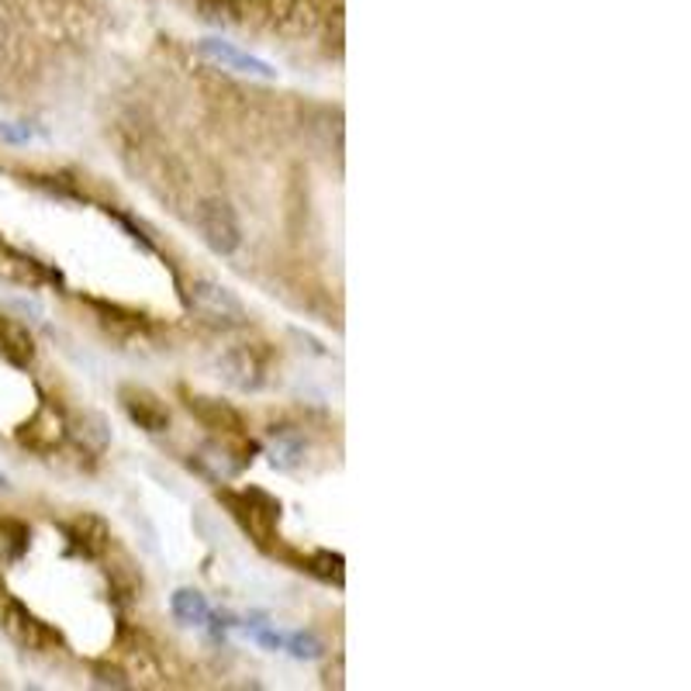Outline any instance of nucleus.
Listing matches in <instances>:
<instances>
[{
    "instance_id": "1",
    "label": "nucleus",
    "mask_w": 691,
    "mask_h": 691,
    "mask_svg": "<svg viewBox=\"0 0 691 691\" xmlns=\"http://www.w3.org/2000/svg\"><path fill=\"white\" fill-rule=\"evenodd\" d=\"M226 505L232 519L242 525V533L253 540L256 546H270L276 540V522H281V502L270 498L260 488H245V491H226Z\"/></svg>"
},
{
    "instance_id": "2",
    "label": "nucleus",
    "mask_w": 691,
    "mask_h": 691,
    "mask_svg": "<svg viewBox=\"0 0 691 691\" xmlns=\"http://www.w3.org/2000/svg\"><path fill=\"white\" fill-rule=\"evenodd\" d=\"M218 370L226 377L229 387L242 395H256L270 384V370H273V353L266 343H239L229 346L218 359Z\"/></svg>"
},
{
    "instance_id": "3",
    "label": "nucleus",
    "mask_w": 691,
    "mask_h": 691,
    "mask_svg": "<svg viewBox=\"0 0 691 691\" xmlns=\"http://www.w3.org/2000/svg\"><path fill=\"white\" fill-rule=\"evenodd\" d=\"M187 304H190V312L211 328H239L249 318L245 304L235 297V291H229L226 284H218V281H208V276L190 284Z\"/></svg>"
},
{
    "instance_id": "4",
    "label": "nucleus",
    "mask_w": 691,
    "mask_h": 691,
    "mask_svg": "<svg viewBox=\"0 0 691 691\" xmlns=\"http://www.w3.org/2000/svg\"><path fill=\"white\" fill-rule=\"evenodd\" d=\"M198 229H201L205 242L211 245V253H218V256H232L242 245L239 214L226 198H205L198 205Z\"/></svg>"
},
{
    "instance_id": "5",
    "label": "nucleus",
    "mask_w": 691,
    "mask_h": 691,
    "mask_svg": "<svg viewBox=\"0 0 691 691\" xmlns=\"http://www.w3.org/2000/svg\"><path fill=\"white\" fill-rule=\"evenodd\" d=\"M0 626L11 636V640L21 647V650H35V653H49L55 647H63V636L55 632L49 622H42L32 608L21 605V601H8L4 613H0Z\"/></svg>"
},
{
    "instance_id": "6",
    "label": "nucleus",
    "mask_w": 691,
    "mask_h": 691,
    "mask_svg": "<svg viewBox=\"0 0 691 691\" xmlns=\"http://www.w3.org/2000/svg\"><path fill=\"white\" fill-rule=\"evenodd\" d=\"M198 52L205 55L208 63H214L218 70H229V73H239V76H256V80H276V70L260 60V55L245 52L226 39H201L198 42Z\"/></svg>"
},
{
    "instance_id": "7",
    "label": "nucleus",
    "mask_w": 691,
    "mask_h": 691,
    "mask_svg": "<svg viewBox=\"0 0 691 691\" xmlns=\"http://www.w3.org/2000/svg\"><path fill=\"white\" fill-rule=\"evenodd\" d=\"M263 18L273 32L304 39L315 32L318 8H315V0H263Z\"/></svg>"
},
{
    "instance_id": "8",
    "label": "nucleus",
    "mask_w": 691,
    "mask_h": 691,
    "mask_svg": "<svg viewBox=\"0 0 691 691\" xmlns=\"http://www.w3.org/2000/svg\"><path fill=\"white\" fill-rule=\"evenodd\" d=\"M118 401H122L125 415H128V419H132L138 429H146V432H153V436H163L166 429H170V408H166L163 398L153 395L149 387H135V384H128V387H122V391H118Z\"/></svg>"
},
{
    "instance_id": "9",
    "label": "nucleus",
    "mask_w": 691,
    "mask_h": 691,
    "mask_svg": "<svg viewBox=\"0 0 691 691\" xmlns=\"http://www.w3.org/2000/svg\"><path fill=\"white\" fill-rule=\"evenodd\" d=\"M187 411L198 419L205 429L218 432L221 439H242L245 436V419L242 411L232 408L221 398H208V395H187Z\"/></svg>"
},
{
    "instance_id": "10",
    "label": "nucleus",
    "mask_w": 691,
    "mask_h": 691,
    "mask_svg": "<svg viewBox=\"0 0 691 691\" xmlns=\"http://www.w3.org/2000/svg\"><path fill=\"white\" fill-rule=\"evenodd\" d=\"M18 439L24 442L28 450H35V453H52L60 442L66 439V422H63V415L55 411L52 405H42L32 419H28L18 432Z\"/></svg>"
},
{
    "instance_id": "11",
    "label": "nucleus",
    "mask_w": 691,
    "mask_h": 691,
    "mask_svg": "<svg viewBox=\"0 0 691 691\" xmlns=\"http://www.w3.org/2000/svg\"><path fill=\"white\" fill-rule=\"evenodd\" d=\"M66 536H70V549L76 553V557H87V561H97L101 553L107 549V543H111L107 525L97 515H80V519H73Z\"/></svg>"
},
{
    "instance_id": "12",
    "label": "nucleus",
    "mask_w": 691,
    "mask_h": 691,
    "mask_svg": "<svg viewBox=\"0 0 691 691\" xmlns=\"http://www.w3.org/2000/svg\"><path fill=\"white\" fill-rule=\"evenodd\" d=\"M118 650H122V660L128 663V678L132 674H138V678H156L159 674V650L146 640L143 632H125L122 636V643H118Z\"/></svg>"
},
{
    "instance_id": "13",
    "label": "nucleus",
    "mask_w": 691,
    "mask_h": 691,
    "mask_svg": "<svg viewBox=\"0 0 691 691\" xmlns=\"http://www.w3.org/2000/svg\"><path fill=\"white\" fill-rule=\"evenodd\" d=\"M304 453H308V442L304 436L291 426H273L270 429V463L281 470H294L297 463H304Z\"/></svg>"
},
{
    "instance_id": "14",
    "label": "nucleus",
    "mask_w": 691,
    "mask_h": 691,
    "mask_svg": "<svg viewBox=\"0 0 691 691\" xmlns=\"http://www.w3.org/2000/svg\"><path fill=\"white\" fill-rule=\"evenodd\" d=\"M0 353H4L14 367H28L35 359V339L21 322L0 318Z\"/></svg>"
},
{
    "instance_id": "15",
    "label": "nucleus",
    "mask_w": 691,
    "mask_h": 691,
    "mask_svg": "<svg viewBox=\"0 0 691 691\" xmlns=\"http://www.w3.org/2000/svg\"><path fill=\"white\" fill-rule=\"evenodd\" d=\"M301 570H308L315 574L318 580H325V585H336L343 588V580H346V561L339 557V553H332V549H315L304 557V567Z\"/></svg>"
},
{
    "instance_id": "16",
    "label": "nucleus",
    "mask_w": 691,
    "mask_h": 691,
    "mask_svg": "<svg viewBox=\"0 0 691 691\" xmlns=\"http://www.w3.org/2000/svg\"><path fill=\"white\" fill-rule=\"evenodd\" d=\"M174 608V616L184 622V626H205L211 619V605L201 591H193V588H180L170 601Z\"/></svg>"
},
{
    "instance_id": "17",
    "label": "nucleus",
    "mask_w": 691,
    "mask_h": 691,
    "mask_svg": "<svg viewBox=\"0 0 691 691\" xmlns=\"http://www.w3.org/2000/svg\"><path fill=\"white\" fill-rule=\"evenodd\" d=\"M0 543L8 546V557L18 561L21 553L28 549V525L14 522V519H4V522H0Z\"/></svg>"
},
{
    "instance_id": "18",
    "label": "nucleus",
    "mask_w": 691,
    "mask_h": 691,
    "mask_svg": "<svg viewBox=\"0 0 691 691\" xmlns=\"http://www.w3.org/2000/svg\"><path fill=\"white\" fill-rule=\"evenodd\" d=\"M281 647L291 650L297 660H315V657H322V643L315 640L312 632H291V636H284V640H281Z\"/></svg>"
},
{
    "instance_id": "19",
    "label": "nucleus",
    "mask_w": 691,
    "mask_h": 691,
    "mask_svg": "<svg viewBox=\"0 0 691 691\" xmlns=\"http://www.w3.org/2000/svg\"><path fill=\"white\" fill-rule=\"evenodd\" d=\"M94 684L97 688H128V671L118 668V663H97L94 668Z\"/></svg>"
},
{
    "instance_id": "20",
    "label": "nucleus",
    "mask_w": 691,
    "mask_h": 691,
    "mask_svg": "<svg viewBox=\"0 0 691 691\" xmlns=\"http://www.w3.org/2000/svg\"><path fill=\"white\" fill-rule=\"evenodd\" d=\"M8 55H11V28L4 18H0V66L8 63Z\"/></svg>"
},
{
    "instance_id": "21",
    "label": "nucleus",
    "mask_w": 691,
    "mask_h": 691,
    "mask_svg": "<svg viewBox=\"0 0 691 691\" xmlns=\"http://www.w3.org/2000/svg\"><path fill=\"white\" fill-rule=\"evenodd\" d=\"M8 488H11V484H8V478H4V474H0V494H4Z\"/></svg>"
}]
</instances>
